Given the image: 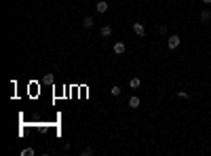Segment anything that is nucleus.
Instances as JSON below:
<instances>
[{
    "instance_id": "f257e3e1",
    "label": "nucleus",
    "mask_w": 211,
    "mask_h": 156,
    "mask_svg": "<svg viewBox=\"0 0 211 156\" xmlns=\"http://www.w3.org/2000/svg\"><path fill=\"white\" fill-rule=\"evenodd\" d=\"M179 44H182V38L177 36V34H173V36H169V38H167V47L171 48V51H173V48H177Z\"/></svg>"
},
{
    "instance_id": "f03ea898",
    "label": "nucleus",
    "mask_w": 211,
    "mask_h": 156,
    "mask_svg": "<svg viewBox=\"0 0 211 156\" xmlns=\"http://www.w3.org/2000/svg\"><path fill=\"white\" fill-rule=\"evenodd\" d=\"M125 51H127V44H125V42H120V40L114 42V53H116V55H125Z\"/></svg>"
},
{
    "instance_id": "7ed1b4c3",
    "label": "nucleus",
    "mask_w": 211,
    "mask_h": 156,
    "mask_svg": "<svg viewBox=\"0 0 211 156\" xmlns=\"http://www.w3.org/2000/svg\"><path fill=\"white\" fill-rule=\"evenodd\" d=\"M131 27H133V32H135V34H137V36H146V27H144V23H133L131 25Z\"/></svg>"
},
{
    "instance_id": "20e7f679",
    "label": "nucleus",
    "mask_w": 211,
    "mask_h": 156,
    "mask_svg": "<svg viewBox=\"0 0 211 156\" xmlns=\"http://www.w3.org/2000/svg\"><path fill=\"white\" fill-rule=\"evenodd\" d=\"M95 9H97V13H106L108 9H110V4H108L106 0H99V2L95 4Z\"/></svg>"
},
{
    "instance_id": "39448f33",
    "label": "nucleus",
    "mask_w": 211,
    "mask_h": 156,
    "mask_svg": "<svg viewBox=\"0 0 211 156\" xmlns=\"http://www.w3.org/2000/svg\"><path fill=\"white\" fill-rule=\"evenodd\" d=\"M140 103H141L140 97H135V95L129 97V108H131V110H137V108H140Z\"/></svg>"
},
{
    "instance_id": "423d86ee",
    "label": "nucleus",
    "mask_w": 211,
    "mask_h": 156,
    "mask_svg": "<svg viewBox=\"0 0 211 156\" xmlns=\"http://www.w3.org/2000/svg\"><path fill=\"white\" fill-rule=\"evenodd\" d=\"M211 21V13L205 9V11H200V23H209Z\"/></svg>"
},
{
    "instance_id": "0eeeda50",
    "label": "nucleus",
    "mask_w": 211,
    "mask_h": 156,
    "mask_svg": "<svg viewBox=\"0 0 211 156\" xmlns=\"http://www.w3.org/2000/svg\"><path fill=\"white\" fill-rule=\"evenodd\" d=\"M93 25H95L93 17H84V19H82V27H87V30H91Z\"/></svg>"
},
{
    "instance_id": "6e6552de",
    "label": "nucleus",
    "mask_w": 211,
    "mask_h": 156,
    "mask_svg": "<svg viewBox=\"0 0 211 156\" xmlns=\"http://www.w3.org/2000/svg\"><path fill=\"white\" fill-rule=\"evenodd\" d=\"M140 84H141V80L137 78V76H133V78H129V86H131V89H140Z\"/></svg>"
},
{
    "instance_id": "1a4fd4ad",
    "label": "nucleus",
    "mask_w": 211,
    "mask_h": 156,
    "mask_svg": "<svg viewBox=\"0 0 211 156\" xmlns=\"http://www.w3.org/2000/svg\"><path fill=\"white\" fill-rule=\"evenodd\" d=\"M110 34H112V27H110V25H104V27H101V36L108 38Z\"/></svg>"
},
{
    "instance_id": "9d476101",
    "label": "nucleus",
    "mask_w": 211,
    "mask_h": 156,
    "mask_svg": "<svg viewBox=\"0 0 211 156\" xmlns=\"http://www.w3.org/2000/svg\"><path fill=\"white\" fill-rule=\"evenodd\" d=\"M110 93H112V95H114V97H118V95H120V93H123V91H120V86H116V84H114V86L110 89Z\"/></svg>"
},
{
    "instance_id": "9b49d317",
    "label": "nucleus",
    "mask_w": 211,
    "mask_h": 156,
    "mask_svg": "<svg viewBox=\"0 0 211 156\" xmlns=\"http://www.w3.org/2000/svg\"><path fill=\"white\" fill-rule=\"evenodd\" d=\"M93 152H95L93 148H87V150H82V152H80V156H91Z\"/></svg>"
},
{
    "instance_id": "f8f14e48",
    "label": "nucleus",
    "mask_w": 211,
    "mask_h": 156,
    "mask_svg": "<svg viewBox=\"0 0 211 156\" xmlns=\"http://www.w3.org/2000/svg\"><path fill=\"white\" fill-rule=\"evenodd\" d=\"M167 32H169L167 25H158V34H167Z\"/></svg>"
},
{
    "instance_id": "ddd939ff",
    "label": "nucleus",
    "mask_w": 211,
    "mask_h": 156,
    "mask_svg": "<svg viewBox=\"0 0 211 156\" xmlns=\"http://www.w3.org/2000/svg\"><path fill=\"white\" fill-rule=\"evenodd\" d=\"M177 97H182V99H188V93H186V91H177Z\"/></svg>"
},
{
    "instance_id": "4468645a",
    "label": "nucleus",
    "mask_w": 211,
    "mask_h": 156,
    "mask_svg": "<svg viewBox=\"0 0 211 156\" xmlns=\"http://www.w3.org/2000/svg\"><path fill=\"white\" fill-rule=\"evenodd\" d=\"M203 4H211V0H203Z\"/></svg>"
}]
</instances>
